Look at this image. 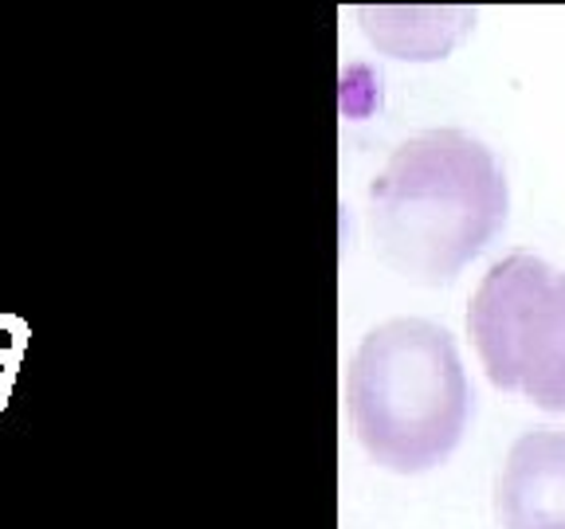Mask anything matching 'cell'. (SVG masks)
<instances>
[{
    "instance_id": "5b68a950",
    "label": "cell",
    "mask_w": 565,
    "mask_h": 529,
    "mask_svg": "<svg viewBox=\"0 0 565 529\" xmlns=\"http://www.w3.org/2000/svg\"><path fill=\"white\" fill-rule=\"evenodd\" d=\"M20 365H24V353L12 349V345H0V412H4V408H9V400H12Z\"/></svg>"
},
{
    "instance_id": "6da1fadb",
    "label": "cell",
    "mask_w": 565,
    "mask_h": 529,
    "mask_svg": "<svg viewBox=\"0 0 565 529\" xmlns=\"http://www.w3.org/2000/svg\"><path fill=\"white\" fill-rule=\"evenodd\" d=\"M507 173L483 141L444 126L401 141L370 188L377 251L405 279L451 282L507 220Z\"/></svg>"
},
{
    "instance_id": "7a4b0ae2",
    "label": "cell",
    "mask_w": 565,
    "mask_h": 529,
    "mask_svg": "<svg viewBox=\"0 0 565 529\" xmlns=\"http://www.w3.org/2000/svg\"><path fill=\"white\" fill-rule=\"evenodd\" d=\"M345 400L370 458L401 475L440 467L471 420V385L456 342L424 317H393L362 337Z\"/></svg>"
},
{
    "instance_id": "277c9868",
    "label": "cell",
    "mask_w": 565,
    "mask_h": 529,
    "mask_svg": "<svg viewBox=\"0 0 565 529\" xmlns=\"http://www.w3.org/2000/svg\"><path fill=\"white\" fill-rule=\"evenodd\" d=\"M494 518L503 529H565V432H522L494 475Z\"/></svg>"
},
{
    "instance_id": "3957f363",
    "label": "cell",
    "mask_w": 565,
    "mask_h": 529,
    "mask_svg": "<svg viewBox=\"0 0 565 529\" xmlns=\"http://www.w3.org/2000/svg\"><path fill=\"white\" fill-rule=\"evenodd\" d=\"M468 330L487 377L546 412H565V274L514 251L471 294Z\"/></svg>"
},
{
    "instance_id": "8992f818",
    "label": "cell",
    "mask_w": 565,
    "mask_h": 529,
    "mask_svg": "<svg viewBox=\"0 0 565 529\" xmlns=\"http://www.w3.org/2000/svg\"><path fill=\"white\" fill-rule=\"evenodd\" d=\"M0 337H9V345H17L20 353H28L32 342V326L20 314H0Z\"/></svg>"
}]
</instances>
